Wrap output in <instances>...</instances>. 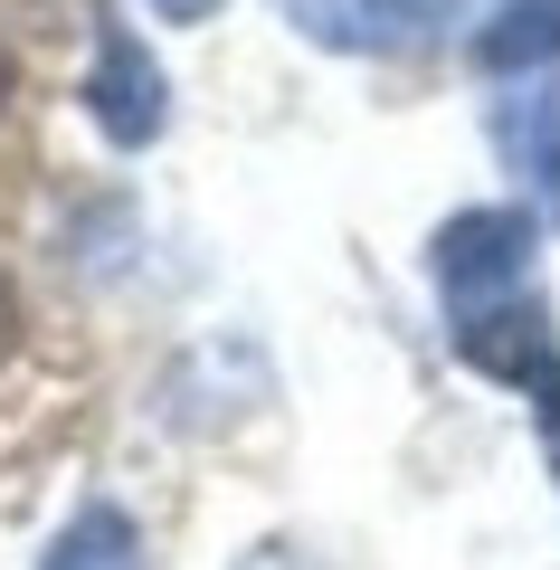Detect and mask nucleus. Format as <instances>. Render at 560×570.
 Returning a JSON list of instances; mask_svg holds the SVG:
<instances>
[{
  "mask_svg": "<svg viewBox=\"0 0 560 570\" xmlns=\"http://www.w3.org/2000/svg\"><path fill=\"white\" fill-rule=\"evenodd\" d=\"M532 209H456V219L438 228V247H428V266H438L446 305L475 314V305H503V295H522V276H532Z\"/></svg>",
  "mask_w": 560,
  "mask_h": 570,
  "instance_id": "nucleus-1",
  "label": "nucleus"
},
{
  "mask_svg": "<svg viewBox=\"0 0 560 570\" xmlns=\"http://www.w3.org/2000/svg\"><path fill=\"white\" fill-rule=\"evenodd\" d=\"M465 0H285V20L323 48H352V58H419L446 39Z\"/></svg>",
  "mask_w": 560,
  "mask_h": 570,
  "instance_id": "nucleus-2",
  "label": "nucleus"
},
{
  "mask_svg": "<svg viewBox=\"0 0 560 570\" xmlns=\"http://www.w3.org/2000/svg\"><path fill=\"white\" fill-rule=\"evenodd\" d=\"M86 115H96V124H105V142H124V153L161 134V115H171V105H161V67L143 58V39H134V29H105V39H96Z\"/></svg>",
  "mask_w": 560,
  "mask_h": 570,
  "instance_id": "nucleus-3",
  "label": "nucleus"
},
{
  "mask_svg": "<svg viewBox=\"0 0 560 570\" xmlns=\"http://www.w3.org/2000/svg\"><path fill=\"white\" fill-rule=\"evenodd\" d=\"M494 142L513 153V171L541 190V209L560 219V77H541V86H522V96H503Z\"/></svg>",
  "mask_w": 560,
  "mask_h": 570,
  "instance_id": "nucleus-4",
  "label": "nucleus"
},
{
  "mask_svg": "<svg viewBox=\"0 0 560 570\" xmlns=\"http://www.w3.org/2000/svg\"><path fill=\"white\" fill-rule=\"evenodd\" d=\"M560 58V0H503L475 29V67L484 77H541Z\"/></svg>",
  "mask_w": 560,
  "mask_h": 570,
  "instance_id": "nucleus-5",
  "label": "nucleus"
},
{
  "mask_svg": "<svg viewBox=\"0 0 560 570\" xmlns=\"http://www.w3.org/2000/svg\"><path fill=\"white\" fill-rule=\"evenodd\" d=\"M39 570H143V532H134V513L86 504L77 523L48 542V561H39Z\"/></svg>",
  "mask_w": 560,
  "mask_h": 570,
  "instance_id": "nucleus-6",
  "label": "nucleus"
},
{
  "mask_svg": "<svg viewBox=\"0 0 560 570\" xmlns=\"http://www.w3.org/2000/svg\"><path fill=\"white\" fill-rule=\"evenodd\" d=\"M153 10H161L171 29H200V20H219V0H153Z\"/></svg>",
  "mask_w": 560,
  "mask_h": 570,
  "instance_id": "nucleus-7",
  "label": "nucleus"
},
{
  "mask_svg": "<svg viewBox=\"0 0 560 570\" xmlns=\"http://www.w3.org/2000/svg\"><path fill=\"white\" fill-rule=\"evenodd\" d=\"M10 324H20V305H10V285H0V352H10Z\"/></svg>",
  "mask_w": 560,
  "mask_h": 570,
  "instance_id": "nucleus-8",
  "label": "nucleus"
},
{
  "mask_svg": "<svg viewBox=\"0 0 560 570\" xmlns=\"http://www.w3.org/2000/svg\"><path fill=\"white\" fill-rule=\"evenodd\" d=\"M0 105H10V58H0Z\"/></svg>",
  "mask_w": 560,
  "mask_h": 570,
  "instance_id": "nucleus-9",
  "label": "nucleus"
}]
</instances>
